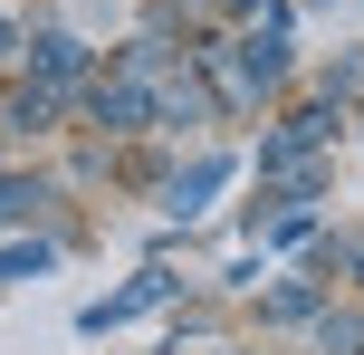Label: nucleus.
I'll return each mask as SVG.
<instances>
[{"label": "nucleus", "mask_w": 364, "mask_h": 355, "mask_svg": "<svg viewBox=\"0 0 364 355\" xmlns=\"http://www.w3.org/2000/svg\"><path fill=\"white\" fill-rule=\"evenodd\" d=\"M29 58H38V77H48V87H68V77H87V38H68V29L29 38Z\"/></svg>", "instance_id": "2"}, {"label": "nucleus", "mask_w": 364, "mask_h": 355, "mask_svg": "<svg viewBox=\"0 0 364 355\" xmlns=\"http://www.w3.org/2000/svg\"><path fill=\"white\" fill-rule=\"evenodd\" d=\"M87 106H96V125L134 134V125H144V115H154V87H144V77H115V87H106V77H96V96H87Z\"/></svg>", "instance_id": "1"}, {"label": "nucleus", "mask_w": 364, "mask_h": 355, "mask_svg": "<svg viewBox=\"0 0 364 355\" xmlns=\"http://www.w3.org/2000/svg\"><path fill=\"white\" fill-rule=\"evenodd\" d=\"M355 269H364V250H355Z\"/></svg>", "instance_id": "10"}, {"label": "nucleus", "mask_w": 364, "mask_h": 355, "mask_svg": "<svg viewBox=\"0 0 364 355\" xmlns=\"http://www.w3.org/2000/svg\"><path fill=\"white\" fill-rule=\"evenodd\" d=\"M326 355H364V317H326Z\"/></svg>", "instance_id": "8"}, {"label": "nucleus", "mask_w": 364, "mask_h": 355, "mask_svg": "<svg viewBox=\"0 0 364 355\" xmlns=\"http://www.w3.org/2000/svg\"><path fill=\"white\" fill-rule=\"evenodd\" d=\"M38 202H48V192H38V183H19V173H0V221H29Z\"/></svg>", "instance_id": "5"}, {"label": "nucleus", "mask_w": 364, "mask_h": 355, "mask_svg": "<svg viewBox=\"0 0 364 355\" xmlns=\"http://www.w3.org/2000/svg\"><path fill=\"white\" fill-rule=\"evenodd\" d=\"M269 317H316V288H307V279H288V288L269 298Z\"/></svg>", "instance_id": "7"}, {"label": "nucleus", "mask_w": 364, "mask_h": 355, "mask_svg": "<svg viewBox=\"0 0 364 355\" xmlns=\"http://www.w3.org/2000/svg\"><path fill=\"white\" fill-rule=\"evenodd\" d=\"M48 269V240H29V250H0V279H38Z\"/></svg>", "instance_id": "6"}, {"label": "nucleus", "mask_w": 364, "mask_h": 355, "mask_svg": "<svg viewBox=\"0 0 364 355\" xmlns=\"http://www.w3.org/2000/svg\"><path fill=\"white\" fill-rule=\"evenodd\" d=\"M0 115H10L19 134H38V125L58 115V87H10V106H0Z\"/></svg>", "instance_id": "4"}, {"label": "nucleus", "mask_w": 364, "mask_h": 355, "mask_svg": "<svg viewBox=\"0 0 364 355\" xmlns=\"http://www.w3.org/2000/svg\"><path fill=\"white\" fill-rule=\"evenodd\" d=\"M220 183H230V154H201L192 173H173V202L164 211H201V192H220Z\"/></svg>", "instance_id": "3"}, {"label": "nucleus", "mask_w": 364, "mask_h": 355, "mask_svg": "<svg viewBox=\"0 0 364 355\" xmlns=\"http://www.w3.org/2000/svg\"><path fill=\"white\" fill-rule=\"evenodd\" d=\"M10 48H19V29H10V19H0V58H10Z\"/></svg>", "instance_id": "9"}]
</instances>
